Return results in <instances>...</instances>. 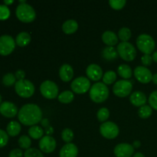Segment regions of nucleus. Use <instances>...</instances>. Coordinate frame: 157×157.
<instances>
[{
  "instance_id": "4c0bfd02",
  "label": "nucleus",
  "mask_w": 157,
  "mask_h": 157,
  "mask_svg": "<svg viewBox=\"0 0 157 157\" xmlns=\"http://www.w3.org/2000/svg\"><path fill=\"white\" fill-rule=\"evenodd\" d=\"M149 103L150 107L154 110H157V90L152 92L149 98Z\"/></svg>"
},
{
  "instance_id": "bb28decb",
  "label": "nucleus",
  "mask_w": 157,
  "mask_h": 157,
  "mask_svg": "<svg viewBox=\"0 0 157 157\" xmlns=\"http://www.w3.org/2000/svg\"><path fill=\"white\" fill-rule=\"evenodd\" d=\"M74 94L70 90H65L63 91L61 94L58 96V99L62 104H69L74 100Z\"/></svg>"
},
{
  "instance_id": "e433bc0d",
  "label": "nucleus",
  "mask_w": 157,
  "mask_h": 157,
  "mask_svg": "<svg viewBox=\"0 0 157 157\" xmlns=\"http://www.w3.org/2000/svg\"><path fill=\"white\" fill-rule=\"evenodd\" d=\"M10 15V10L6 5H0V20H6Z\"/></svg>"
},
{
  "instance_id": "37998d69",
  "label": "nucleus",
  "mask_w": 157,
  "mask_h": 157,
  "mask_svg": "<svg viewBox=\"0 0 157 157\" xmlns=\"http://www.w3.org/2000/svg\"><path fill=\"white\" fill-rule=\"evenodd\" d=\"M133 147H135V148H139V147H140V141H138V140L134 141Z\"/></svg>"
},
{
  "instance_id": "c9c22d12",
  "label": "nucleus",
  "mask_w": 157,
  "mask_h": 157,
  "mask_svg": "<svg viewBox=\"0 0 157 157\" xmlns=\"http://www.w3.org/2000/svg\"><path fill=\"white\" fill-rule=\"evenodd\" d=\"M109 4L111 6L112 9H116V10H120L123 9L126 4L125 0H110Z\"/></svg>"
},
{
  "instance_id": "c85d7f7f",
  "label": "nucleus",
  "mask_w": 157,
  "mask_h": 157,
  "mask_svg": "<svg viewBox=\"0 0 157 157\" xmlns=\"http://www.w3.org/2000/svg\"><path fill=\"white\" fill-rule=\"evenodd\" d=\"M118 37L122 42H127L131 38V32L128 28H122L118 32Z\"/></svg>"
},
{
  "instance_id": "f8f14e48",
  "label": "nucleus",
  "mask_w": 157,
  "mask_h": 157,
  "mask_svg": "<svg viewBox=\"0 0 157 157\" xmlns=\"http://www.w3.org/2000/svg\"><path fill=\"white\" fill-rule=\"evenodd\" d=\"M134 76L142 84H148L152 81L153 75L151 71L144 66H138L134 70Z\"/></svg>"
},
{
  "instance_id": "a878e982",
  "label": "nucleus",
  "mask_w": 157,
  "mask_h": 157,
  "mask_svg": "<svg viewBox=\"0 0 157 157\" xmlns=\"http://www.w3.org/2000/svg\"><path fill=\"white\" fill-rule=\"evenodd\" d=\"M43 133H44V131H43L42 128L37 125L32 126V127H31L29 130V136L35 140L42 138Z\"/></svg>"
},
{
  "instance_id": "58836bf2",
  "label": "nucleus",
  "mask_w": 157,
  "mask_h": 157,
  "mask_svg": "<svg viewBox=\"0 0 157 157\" xmlns=\"http://www.w3.org/2000/svg\"><path fill=\"white\" fill-rule=\"evenodd\" d=\"M8 141H9L8 133H6L4 130L0 129V148L4 147L7 144Z\"/></svg>"
},
{
  "instance_id": "6e6552de",
  "label": "nucleus",
  "mask_w": 157,
  "mask_h": 157,
  "mask_svg": "<svg viewBox=\"0 0 157 157\" xmlns=\"http://www.w3.org/2000/svg\"><path fill=\"white\" fill-rule=\"evenodd\" d=\"M40 91L47 99H55L58 96V87L53 81H45L40 86Z\"/></svg>"
},
{
  "instance_id": "7c9ffc66",
  "label": "nucleus",
  "mask_w": 157,
  "mask_h": 157,
  "mask_svg": "<svg viewBox=\"0 0 157 157\" xmlns=\"http://www.w3.org/2000/svg\"><path fill=\"white\" fill-rule=\"evenodd\" d=\"M15 75L12 73H8L5 75L2 78V84L6 87H10V86L13 85L15 82Z\"/></svg>"
},
{
  "instance_id": "b1692460",
  "label": "nucleus",
  "mask_w": 157,
  "mask_h": 157,
  "mask_svg": "<svg viewBox=\"0 0 157 157\" xmlns=\"http://www.w3.org/2000/svg\"><path fill=\"white\" fill-rule=\"evenodd\" d=\"M102 55L103 57L107 61H113V60L117 58L118 57L117 51L113 47H110V46L105 48L103 50Z\"/></svg>"
},
{
  "instance_id": "2f4dec72",
  "label": "nucleus",
  "mask_w": 157,
  "mask_h": 157,
  "mask_svg": "<svg viewBox=\"0 0 157 157\" xmlns=\"http://www.w3.org/2000/svg\"><path fill=\"white\" fill-rule=\"evenodd\" d=\"M31 144H32V140H31L30 137L25 136V135L20 136V138L18 139V145L21 148L28 150L31 147Z\"/></svg>"
},
{
  "instance_id": "1a4fd4ad",
  "label": "nucleus",
  "mask_w": 157,
  "mask_h": 157,
  "mask_svg": "<svg viewBox=\"0 0 157 157\" xmlns=\"http://www.w3.org/2000/svg\"><path fill=\"white\" fill-rule=\"evenodd\" d=\"M15 48V40L10 35H2L0 37V55L3 56L12 53Z\"/></svg>"
},
{
  "instance_id": "ddd939ff",
  "label": "nucleus",
  "mask_w": 157,
  "mask_h": 157,
  "mask_svg": "<svg viewBox=\"0 0 157 157\" xmlns=\"http://www.w3.org/2000/svg\"><path fill=\"white\" fill-rule=\"evenodd\" d=\"M113 153L117 157H131L134 153V147L128 144H120L115 147Z\"/></svg>"
},
{
  "instance_id": "f257e3e1",
  "label": "nucleus",
  "mask_w": 157,
  "mask_h": 157,
  "mask_svg": "<svg viewBox=\"0 0 157 157\" xmlns=\"http://www.w3.org/2000/svg\"><path fill=\"white\" fill-rule=\"evenodd\" d=\"M20 122L25 126H35L41 121L42 112L38 105L28 104L23 106L18 113Z\"/></svg>"
},
{
  "instance_id": "6ab92c4d",
  "label": "nucleus",
  "mask_w": 157,
  "mask_h": 157,
  "mask_svg": "<svg viewBox=\"0 0 157 157\" xmlns=\"http://www.w3.org/2000/svg\"><path fill=\"white\" fill-rule=\"evenodd\" d=\"M59 76L64 82L70 81L74 76V71L71 66L67 64H63L59 70Z\"/></svg>"
},
{
  "instance_id": "2eb2a0df",
  "label": "nucleus",
  "mask_w": 157,
  "mask_h": 157,
  "mask_svg": "<svg viewBox=\"0 0 157 157\" xmlns=\"http://www.w3.org/2000/svg\"><path fill=\"white\" fill-rule=\"evenodd\" d=\"M0 113L6 117L12 118L18 113V108L13 103L5 101L0 104Z\"/></svg>"
},
{
  "instance_id": "49530a36",
  "label": "nucleus",
  "mask_w": 157,
  "mask_h": 157,
  "mask_svg": "<svg viewBox=\"0 0 157 157\" xmlns=\"http://www.w3.org/2000/svg\"><path fill=\"white\" fill-rule=\"evenodd\" d=\"M133 157H145V156H144V155L141 153H135L134 156H133Z\"/></svg>"
},
{
  "instance_id": "39448f33",
  "label": "nucleus",
  "mask_w": 157,
  "mask_h": 157,
  "mask_svg": "<svg viewBox=\"0 0 157 157\" xmlns=\"http://www.w3.org/2000/svg\"><path fill=\"white\" fill-rule=\"evenodd\" d=\"M118 55L122 59L127 61H131L134 60L136 56V51L134 46L131 43L121 42L120 43L117 48Z\"/></svg>"
},
{
  "instance_id": "dca6fc26",
  "label": "nucleus",
  "mask_w": 157,
  "mask_h": 157,
  "mask_svg": "<svg viewBox=\"0 0 157 157\" xmlns=\"http://www.w3.org/2000/svg\"><path fill=\"white\" fill-rule=\"evenodd\" d=\"M86 74L89 79L91 81H99L103 76V71L101 67L99 65L95 64H91L87 67L86 70Z\"/></svg>"
},
{
  "instance_id": "20e7f679",
  "label": "nucleus",
  "mask_w": 157,
  "mask_h": 157,
  "mask_svg": "<svg viewBox=\"0 0 157 157\" xmlns=\"http://www.w3.org/2000/svg\"><path fill=\"white\" fill-rule=\"evenodd\" d=\"M136 45L141 52L145 55H150L154 51L156 43L153 37L147 34H142L136 39Z\"/></svg>"
},
{
  "instance_id": "ea45409f",
  "label": "nucleus",
  "mask_w": 157,
  "mask_h": 157,
  "mask_svg": "<svg viewBox=\"0 0 157 157\" xmlns=\"http://www.w3.org/2000/svg\"><path fill=\"white\" fill-rule=\"evenodd\" d=\"M141 61L144 66L147 67V66L151 65L152 62H153V58L150 55H144L141 58Z\"/></svg>"
},
{
  "instance_id": "a18cd8bd",
  "label": "nucleus",
  "mask_w": 157,
  "mask_h": 157,
  "mask_svg": "<svg viewBox=\"0 0 157 157\" xmlns=\"http://www.w3.org/2000/svg\"><path fill=\"white\" fill-rule=\"evenodd\" d=\"M152 81H153V82L155 84H156V85H157V73L154 74V75H153V78H152Z\"/></svg>"
},
{
  "instance_id": "9d476101",
  "label": "nucleus",
  "mask_w": 157,
  "mask_h": 157,
  "mask_svg": "<svg viewBox=\"0 0 157 157\" xmlns=\"http://www.w3.org/2000/svg\"><path fill=\"white\" fill-rule=\"evenodd\" d=\"M100 132L104 137L107 139H114L119 134V128L117 125L113 122H105L101 124L100 127Z\"/></svg>"
},
{
  "instance_id": "473e14b6",
  "label": "nucleus",
  "mask_w": 157,
  "mask_h": 157,
  "mask_svg": "<svg viewBox=\"0 0 157 157\" xmlns=\"http://www.w3.org/2000/svg\"><path fill=\"white\" fill-rule=\"evenodd\" d=\"M109 116H110V112H109L108 109L106 107H102L98 110V113H97V117H98V121L101 122H104L108 119Z\"/></svg>"
},
{
  "instance_id": "cd10ccee",
  "label": "nucleus",
  "mask_w": 157,
  "mask_h": 157,
  "mask_svg": "<svg viewBox=\"0 0 157 157\" xmlns=\"http://www.w3.org/2000/svg\"><path fill=\"white\" fill-rule=\"evenodd\" d=\"M153 113V108L149 105H144L140 108L138 111V114L143 119H147L149 118L152 115Z\"/></svg>"
},
{
  "instance_id": "5701e85b",
  "label": "nucleus",
  "mask_w": 157,
  "mask_h": 157,
  "mask_svg": "<svg viewBox=\"0 0 157 157\" xmlns=\"http://www.w3.org/2000/svg\"><path fill=\"white\" fill-rule=\"evenodd\" d=\"M31 41V36L27 32H21L17 35L15 38V43L20 47H25L28 45Z\"/></svg>"
},
{
  "instance_id": "4468645a",
  "label": "nucleus",
  "mask_w": 157,
  "mask_h": 157,
  "mask_svg": "<svg viewBox=\"0 0 157 157\" xmlns=\"http://www.w3.org/2000/svg\"><path fill=\"white\" fill-rule=\"evenodd\" d=\"M39 147L43 153H51L56 148V141L52 136H44L39 141Z\"/></svg>"
},
{
  "instance_id": "7ed1b4c3",
  "label": "nucleus",
  "mask_w": 157,
  "mask_h": 157,
  "mask_svg": "<svg viewBox=\"0 0 157 157\" xmlns=\"http://www.w3.org/2000/svg\"><path fill=\"white\" fill-rule=\"evenodd\" d=\"M16 16L22 22H32L36 17L35 9L30 5L22 3L19 4L16 8Z\"/></svg>"
},
{
  "instance_id": "0eeeda50",
  "label": "nucleus",
  "mask_w": 157,
  "mask_h": 157,
  "mask_svg": "<svg viewBox=\"0 0 157 157\" xmlns=\"http://www.w3.org/2000/svg\"><path fill=\"white\" fill-rule=\"evenodd\" d=\"M132 83L126 80H121L115 83L113 87V91L116 96L120 98H125L128 96L132 91Z\"/></svg>"
},
{
  "instance_id": "f03ea898",
  "label": "nucleus",
  "mask_w": 157,
  "mask_h": 157,
  "mask_svg": "<svg viewBox=\"0 0 157 157\" xmlns=\"http://www.w3.org/2000/svg\"><path fill=\"white\" fill-rule=\"evenodd\" d=\"M108 87L102 82H98L94 84L90 90V98L94 102L102 103L108 98Z\"/></svg>"
},
{
  "instance_id": "f3484780",
  "label": "nucleus",
  "mask_w": 157,
  "mask_h": 157,
  "mask_svg": "<svg viewBox=\"0 0 157 157\" xmlns=\"http://www.w3.org/2000/svg\"><path fill=\"white\" fill-rule=\"evenodd\" d=\"M78 154V149L74 144H67L60 150V157H77Z\"/></svg>"
},
{
  "instance_id": "a19ab883",
  "label": "nucleus",
  "mask_w": 157,
  "mask_h": 157,
  "mask_svg": "<svg viewBox=\"0 0 157 157\" xmlns=\"http://www.w3.org/2000/svg\"><path fill=\"white\" fill-rule=\"evenodd\" d=\"M23 153L20 149H15L9 153V157H22Z\"/></svg>"
},
{
  "instance_id": "f704fd0d",
  "label": "nucleus",
  "mask_w": 157,
  "mask_h": 157,
  "mask_svg": "<svg viewBox=\"0 0 157 157\" xmlns=\"http://www.w3.org/2000/svg\"><path fill=\"white\" fill-rule=\"evenodd\" d=\"M24 157H44L42 153L35 148H29L25 152Z\"/></svg>"
},
{
  "instance_id": "79ce46f5",
  "label": "nucleus",
  "mask_w": 157,
  "mask_h": 157,
  "mask_svg": "<svg viewBox=\"0 0 157 157\" xmlns=\"http://www.w3.org/2000/svg\"><path fill=\"white\" fill-rule=\"evenodd\" d=\"M25 76V72L21 70L17 71L16 73H15V78H16L18 81L24 80Z\"/></svg>"
},
{
  "instance_id": "423d86ee",
  "label": "nucleus",
  "mask_w": 157,
  "mask_h": 157,
  "mask_svg": "<svg viewBox=\"0 0 157 157\" xmlns=\"http://www.w3.org/2000/svg\"><path fill=\"white\" fill-rule=\"evenodd\" d=\"M15 92L18 96L21 98H28L33 95L35 92L34 84L29 80H21L18 81L15 84Z\"/></svg>"
},
{
  "instance_id": "c03bdc74",
  "label": "nucleus",
  "mask_w": 157,
  "mask_h": 157,
  "mask_svg": "<svg viewBox=\"0 0 157 157\" xmlns=\"http://www.w3.org/2000/svg\"><path fill=\"white\" fill-rule=\"evenodd\" d=\"M152 58H153V61L157 63V51L153 52V55H152Z\"/></svg>"
},
{
  "instance_id": "412c9836",
  "label": "nucleus",
  "mask_w": 157,
  "mask_h": 157,
  "mask_svg": "<svg viewBox=\"0 0 157 157\" xmlns=\"http://www.w3.org/2000/svg\"><path fill=\"white\" fill-rule=\"evenodd\" d=\"M78 24L75 20L70 19L64 22L62 25V30L65 34L70 35V34H73L78 30Z\"/></svg>"
},
{
  "instance_id": "393cba45",
  "label": "nucleus",
  "mask_w": 157,
  "mask_h": 157,
  "mask_svg": "<svg viewBox=\"0 0 157 157\" xmlns=\"http://www.w3.org/2000/svg\"><path fill=\"white\" fill-rule=\"evenodd\" d=\"M117 72L121 77H122L124 79H129L132 77L133 72L130 67L127 64H121L118 67Z\"/></svg>"
},
{
  "instance_id": "a211bd4d",
  "label": "nucleus",
  "mask_w": 157,
  "mask_h": 157,
  "mask_svg": "<svg viewBox=\"0 0 157 157\" xmlns=\"http://www.w3.org/2000/svg\"><path fill=\"white\" fill-rule=\"evenodd\" d=\"M130 101L133 105L141 107L147 103V97L143 92L135 91L130 95Z\"/></svg>"
},
{
  "instance_id": "4be33fe9",
  "label": "nucleus",
  "mask_w": 157,
  "mask_h": 157,
  "mask_svg": "<svg viewBox=\"0 0 157 157\" xmlns=\"http://www.w3.org/2000/svg\"><path fill=\"white\" fill-rule=\"evenodd\" d=\"M6 130H7L8 135L11 136H15L19 134L21 131V125L19 123L16 121H11L7 125Z\"/></svg>"
},
{
  "instance_id": "72a5a7b5",
  "label": "nucleus",
  "mask_w": 157,
  "mask_h": 157,
  "mask_svg": "<svg viewBox=\"0 0 157 157\" xmlns=\"http://www.w3.org/2000/svg\"><path fill=\"white\" fill-rule=\"evenodd\" d=\"M61 137H62L63 140H64V142L69 144L71 141H72V140H73L74 138L73 131L69 128L64 129L62 133H61Z\"/></svg>"
},
{
  "instance_id": "de8ad7c7",
  "label": "nucleus",
  "mask_w": 157,
  "mask_h": 157,
  "mask_svg": "<svg viewBox=\"0 0 157 157\" xmlns=\"http://www.w3.org/2000/svg\"><path fill=\"white\" fill-rule=\"evenodd\" d=\"M4 3L6 4V5H10L12 4V3H13V0H9V1H8V0H5Z\"/></svg>"
},
{
  "instance_id": "aec40b11",
  "label": "nucleus",
  "mask_w": 157,
  "mask_h": 157,
  "mask_svg": "<svg viewBox=\"0 0 157 157\" xmlns=\"http://www.w3.org/2000/svg\"><path fill=\"white\" fill-rule=\"evenodd\" d=\"M102 41L110 47L116 45L118 42V38L114 32L111 31H106L102 35Z\"/></svg>"
},
{
  "instance_id": "9b49d317",
  "label": "nucleus",
  "mask_w": 157,
  "mask_h": 157,
  "mask_svg": "<svg viewBox=\"0 0 157 157\" xmlns=\"http://www.w3.org/2000/svg\"><path fill=\"white\" fill-rule=\"evenodd\" d=\"M90 87V82L87 78L79 77L71 83V89L75 93L82 94L86 93Z\"/></svg>"
},
{
  "instance_id": "c756f323",
  "label": "nucleus",
  "mask_w": 157,
  "mask_h": 157,
  "mask_svg": "<svg viewBox=\"0 0 157 157\" xmlns=\"http://www.w3.org/2000/svg\"><path fill=\"white\" fill-rule=\"evenodd\" d=\"M117 79V75L114 71H107L104 75L103 77V81H104V84H111L116 81Z\"/></svg>"
},
{
  "instance_id": "09e8293b",
  "label": "nucleus",
  "mask_w": 157,
  "mask_h": 157,
  "mask_svg": "<svg viewBox=\"0 0 157 157\" xmlns=\"http://www.w3.org/2000/svg\"><path fill=\"white\" fill-rule=\"evenodd\" d=\"M2 104V96L0 95V104Z\"/></svg>"
}]
</instances>
